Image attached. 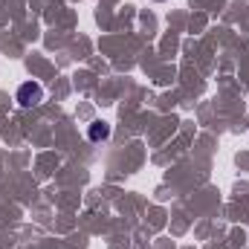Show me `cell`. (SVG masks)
I'll return each mask as SVG.
<instances>
[{
	"instance_id": "obj_2",
	"label": "cell",
	"mask_w": 249,
	"mask_h": 249,
	"mask_svg": "<svg viewBox=\"0 0 249 249\" xmlns=\"http://www.w3.org/2000/svg\"><path fill=\"white\" fill-rule=\"evenodd\" d=\"M87 136L93 139V142H105L107 136H110V127L105 122H96V124H90V130H87Z\"/></svg>"
},
{
	"instance_id": "obj_1",
	"label": "cell",
	"mask_w": 249,
	"mask_h": 249,
	"mask_svg": "<svg viewBox=\"0 0 249 249\" xmlns=\"http://www.w3.org/2000/svg\"><path fill=\"white\" fill-rule=\"evenodd\" d=\"M41 99H44V87L38 81H26L18 87V105L20 107H35V105H41Z\"/></svg>"
}]
</instances>
